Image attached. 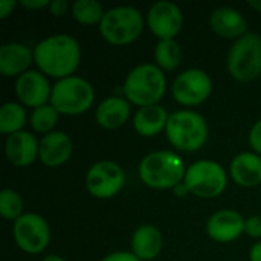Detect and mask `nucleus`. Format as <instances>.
I'll list each match as a JSON object with an SVG mask.
<instances>
[{
	"label": "nucleus",
	"mask_w": 261,
	"mask_h": 261,
	"mask_svg": "<svg viewBox=\"0 0 261 261\" xmlns=\"http://www.w3.org/2000/svg\"><path fill=\"white\" fill-rule=\"evenodd\" d=\"M80 61V43L67 34L50 35L34 47V63L41 73L50 78L63 80L72 76Z\"/></svg>",
	"instance_id": "obj_1"
},
{
	"label": "nucleus",
	"mask_w": 261,
	"mask_h": 261,
	"mask_svg": "<svg viewBox=\"0 0 261 261\" xmlns=\"http://www.w3.org/2000/svg\"><path fill=\"white\" fill-rule=\"evenodd\" d=\"M165 90V73L159 66L151 63H144L132 69L122 86L124 98L139 109L159 104Z\"/></svg>",
	"instance_id": "obj_2"
},
{
	"label": "nucleus",
	"mask_w": 261,
	"mask_h": 261,
	"mask_svg": "<svg viewBox=\"0 0 261 261\" xmlns=\"http://www.w3.org/2000/svg\"><path fill=\"white\" fill-rule=\"evenodd\" d=\"M185 174L184 159L168 150L148 153L139 164L141 180L153 190H174L184 182Z\"/></svg>",
	"instance_id": "obj_3"
},
{
	"label": "nucleus",
	"mask_w": 261,
	"mask_h": 261,
	"mask_svg": "<svg viewBox=\"0 0 261 261\" xmlns=\"http://www.w3.org/2000/svg\"><path fill=\"white\" fill-rule=\"evenodd\" d=\"M165 133L174 148L193 153L206 144L208 124L202 115L193 110H179L170 115Z\"/></svg>",
	"instance_id": "obj_4"
},
{
	"label": "nucleus",
	"mask_w": 261,
	"mask_h": 261,
	"mask_svg": "<svg viewBox=\"0 0 261 261\" xmlns=\"http://www.w3.org/2000/svg\"><path fill=\"white\" fill-rule=\"evenodd\" d=\"M144 31V17L133 6H115L106 11L99 23L102 38L113 46H127L139 38Z\"/></svg>",
	"instance_id": "obj_5"
},
{
	"label": "nucleus",
	"mask_w": 261,
	"mask_h": 261,
	"mask_svg": "<svg viewBox=\"0 0 261 261\" xmlns=\"http://www.w3.org/2000/svg\"><path fill=\"white\" fill-rule=\"evenodd\" d=\"M95 101L92 84L81 76H67L52 86L50 104L60 115L76 116L87 112Z\"/></svg>",
	"instance_id": "obj_6"
},
{
	"label": "nucleus",
	"mask_w": 261,
	"mask_h": 261,
	"mask_svg": "<svg viewBox=\"0 0 261 261\" xmlns=\"http://www.w3.org/2000/svg\"><path fill=\"white\" fill-rule=\"evenodd\" d=\"M226 67L229 75L240 81L249 83L261 75V35L246 32L236 40L228 52Z\"/></svg>",
	"instance_id": "obj_7"
},
{
	"label": "nucleus",
	"mask_w": 261,
	"mask_h": 261,
	"mask_svg": "<svg viewBox=\"0 0 261 261\" xmlns=\"http://www.w3.org/2000/svg\"><path fill=\"white\" fill-rule=\"evenodd\" d=\"M184 184L190 190V194L200 199H214L225 191L228 176L220 164L203 159L187 168Z\"/></svg>",
	"instance_id": "obj_8"
},
{
	"label": "nucleus",
	"mask_w": 261,
	"mask_h": 261,
	"mask_svg": "<svg viewBox=\"0 0 261 261\" xmlns=\"http://www.w3.org/2000/svg\"><path fill=\"white\" fill-rule=\"evenodd\" d=\"M12 236L18 249L31 255L41 254L50 243L49 223L35 213H24L15 220Z\"/></svg>",
	"instance_id": "obj_9"
},
{
	"label": "nucleus",
	"mask_w": 261,
	"mask_h": 261,
	"mask_svg": "<svg viewBox=\"0 0 261 261\" xmlns=\"http://www.w3.org/2000/svg\"><path fill=\"white\" fill-rule=\"evenodd\" d=\"M171 92L179 104L185 107H196L210 98L213 92V81L202 69H187L176 76Z\"/></svg>",
	"instance_id": "obj_10"
},
{
	"label": "nucleus",
	"mask_w": 261,
	"mask_h": 261,
	"mask_svg": "<svg viewBox=\"0 0 261 261\" xmlns=\"http://www.w3.org/2000/svg\"><path fill=\"white\" fill-rule=\"evenodd\" d=\"M125 184L122 168L112 161H99L93 164L86 174V188L96 199L115 197Z\"/></svg>",
	"instance_id": "obj_11"
},
{
	"label": "nucleus",
	"mask_w": 261,
	"mask_h": 261,
	"mask_svg": "<svg viewBox=\"0 0 261 261\" xmlns=\"http://www.w3.org/2000/svg\"><path fill=\"white\" fill-rule=\"evenodd\" d=\"M147 24L159 40H174L184 28V14L176 3L161 0L150 8Z\"/></svg>",
	"instance_id": "obj_12"
},
{
	"label": "nucleus",
	"mask_w": 261,
	"mask_h": 261,
	"mask_svg": "<svg viewBox=\"0 0 261 261\" xmlns=\"http://www.w3.org/2000/svg\"><path fill=\"white\" fill-rule=\"evenodd\" d=\"M15 93L21 106L38 109L50 102L52 86L40 70H28L15 81Z\"/></svg>",
	"instance_id": "obj_13"
},
{
	"label": "nucleus",
	"mask_w": 261,
	"mask_h": 261,
	"mask_svg": "<svg viewBox=\"0 0 261 261\" xmlns=\"http://www.w3.org/2000/svg\"><path fill=\"white\" fill-rule=\"evenodd\" d=\"M245 219L234 210H220L206 222V234L217 243H231L245 232Z\"/></svg>",
	"instance_id": "obj_14"
},
{
	"label": "nucleus",
	"mask_w": 261,
	"mask_h": 261,
	"mask_svg": "<svg viewBox=\"0 0 261 261\" xmlns=\"http://www.w3.org/2000/svg\"><path fill=\"white\" fill-rule=\"evenodd\" d=\"M5 153L8 161L15 167L32 165L40 153V142L29 132H18L6 138Z\"/></svg>",
	"instance_id": "obj_15"
},
{
	"label": "nucleus",
	"mask_w": 261,
	"mask_h": 261,
	"mask_svg": "<svg viewBox=\"0 0 261 261\" xmlns=\"http://www.w3.org/2000/svg\"><path fill=\"white\" fill-rule=\"evenodd\" d=\"M73 153L72 139L63 132H52L41 138L38 159L43 165L55 168L66 164Z\"/></svg>",
	"instance_id": "obj_16"
},
{
	"label": "nucleus",
	"mask_w": 261,
	"mask_h": 261,
	"mask_svg": "<svg viewBox=\"0 0 261 261\" xmlns=\"http://www.w3.org/2000/svg\"><path fill=\"white\" fill-rule=\"evenodd\" d=\"M34 63V50L21 43H6L0 47V73L6 78L21 76Z\"/></svg>",
	"instance_id": "obj_17"
},
{
	"label": "nucleus",
	"mask_w": 261,
	"mask_h": 261,
	"mask_svg": "<svg viewBox=\"0 0 261 261\" xmlns=\"http://www.w3.org/2000/svg\"><path fill=\"white\" fill-rule=\"evenodd\" d=\"M210 24L211 29L223 38L239 40L248 32L246 18L240 11L231 6H220L214 9L210 15Z\"/></svg>",
	"instance_id": "obj_18"
},
{
	"label": "nucleus",
	"mask_w": 261,
	"mask_h": 261,
	"mask_svg": "<svg viewBox=\"0 0 261 261\" xmlns=\"http://www.w3.org/2000/svg\"><path fill=\"white\" fill-rule=\"evenodd\" d=\"M229 174L239 187H258L261 184V156L254 151L237 154L229 165Z\"/></svg>",
	"instance_id": "obj_19"
},
{
	"label": "nucleus",
	"mask_w": 261,
	"mask_h": 261,
	"mask_svg": "<svg viewBox=\"0 0 261 261\" xmlns=\"http://www.w3.org/2000/svg\"><path fill=\"white\" fill-rule=\"evenodd\" d=\"M130 102L122 96H110L99 102L95 119L99 127L106 130H116L122 127L130 118Z\"/></svg>",
	"instance_id": "obj_20"
},
{
	"label": "nucleus",
	"mask_w": 261,
	"mask_h": 261,
	"mask_svg": "<svg viewBox=\"0 0 261 261\" xmlns=\"http://www.w3.org/2000/svg\"><path fill=\"white\" fill-rule=\"evenodd\" d=\"M162 248V234L153 225H142L132 236V252L141 261L154 260L161 254Z\"/></svg>",
	"instance_id": "obj_21"
},
{
	"label": "nucleus",
	"mask_w": 261,
	"mask_h": 261,
	"mask_svg": "<svg viewBox=\"0 0 261 261\" xmlns=\"http://www.w3.org/2000/svg\"><path fill=\"white\" fill-rule=\"evenodd\" d=\"M168 118H170V115L159 104L141 107L135 113L133 127L138 132V135L145 136V138H153L167 128Z\"/></svg>",
	"instance_id": "obj_22"
},
{
	"label": "nucleus",
	"mask_w": 261,
	"mask_h": 261,
	"mask_svg": "<svg viewBox=\"0 0 261 261\" xmlns=\"http://www.w3.org/2000/svg\"><path fill=\"white\" fill-rule=\"evenodd\" d=\"M28 121L26 110L18 102H6L0 109V132L3 135H14L23 132V127Z\"/></svg>",
	"instance_id": "obj_23"
},
{
	"label": "nucleus",
	"mask_w": 261,
	"mask_h": 261,
	"mask_svg": "<svg viewBox=\"0 0 261 261\" xmlns=\"http://www.w3.org/2000/svg\"><path fill=\"white\" fill-rule=\"evenodd\" d=\"M182 47L176 40H159L154 47V61L162 70H174L182 63Z\"/></svg>",
	"instance_id": "obj_24"
},
{
	"label": "nucleus",
	"mask_w": 261,
	"mask_h": 261,
	"mask_svg": "<svg viewBox=\"0 0 261 261\" xmlns=\"http://www.w3.org/2000/svg\"><path fill=\"white\" fill-rule=\"evenodd\" d=\"M70 14L80 24L92 26L102 21L106 11L102 9V5L96 0H76L70 6Z\"/></svg>",
	"instance_id": "obj_25"
},
{
	"label": "nucleus",
	"mask_w": 261,
	"mask_h": 261,
	"mask_svg": "<svg viewBox=\"0 0 261 261\" xmlns=\"http://www.w3.org/2000/svg\"><path fill=\"white\" fill-rule=\"evenodd\" d=\"M60 113L57 112V109L49 102L46 106H41L35 110H32L31 113V127L34 132L37 133H43L44 136L52 133L57 122H58Z\"/></svg>",
	"instance_id": "obj_26"
},
{
	"label": "nucleus",
	"mask_w": 261,
	"mask_h": 261,
	"mask_svg": "<svg viewBox=\"0 0 261 261\" xmlns=\"http://www.w3.org/2000/svg\"><path fill=\"white\" fill-rule=\"evenodd\" d=\"M23 199L21 196L11 190V188H5L0 193V214L3 219L6 220H18L23 216Z\"/></svg>",
	"instance_id": "obj_27"
},
{
	"label": "nucleus",
	"mask_w": 261,
	"mask_h": 261,
	"mask_svg": "<svg viewBox=\"0 0 261 261\" xmlns=\"http://www.w3.org/2000/svg\"><path fill=\"white\" fill-rule=\"evenodd\" d=\"M245 234L251 239H261V216H252L246 219Z\"/></svg>",
	"instance_id": "obj_28"
},
{
	"label": "nucleus",
	"mask_w": 261,
	"mask_h": 261,
	"mask_svg": "<svg viewBox=\"0 0 261 261\" xmlns=\"http://www.w3.org/2000/svg\"><path fill=\"white\" fill-rule=\"evenodd\" d=\"M249 145L254 150V153L261 156V119L252 125L249 132Z\"/></svg>",
	"instance_id": "obj_29"
},
{
	"label": "nucleus",
	"mask_w": 261,
	"mask_h": 261,
	"mask_svg": "<svg viewBox=\"0 0 261 261\" xmlns=\"http://www.w3.org/2000/svg\"><path fill=\"white\" fill-rule=\"evenodd\" d=\"M101 261H141L133 252L128 251H118V252H112L107 257H104Z\"/></svg>",
	"instance_id": "obj_30"
},
{
	"label": "nucleus",
	"mask_w": 261,
	"mask_h": 261,
	"mask_svg": "<svg viewBox=\"0 0 261 261\" xmlns=\"http://www.w3.org/2000/svg\"><path fill=\"white\" fill-rule=\"evenodd\" d=\"M49 11L55 17H63L69 11V3L66 0H52L49 5Z\"/></svg>",
	"instance_id": "obj_31"
},
{
	"label": "nucleus",
	"mask_w": 261,
	"mask_h": 261,
	"mask_svg": "<svg viewBox=\"0 0 261 261\" xmlns=\"http://www.w3.org/2000/svg\"><path fill=\"white\" fill-rule=\"evenodd\" d=\"M20 6H23L24 9H31V11H38L43 8H49L50 2L49 0H21L18 2Z\"/></svg>",
	"instance_id": "obj_32"
},
{
	"label": "nucleus",
	"mask_w": 261,
	"mask_h": 261,
	"mask_svg": "<svg viewBox=\"0 0 261 261\" xmlns=\"http://www.w3.org/2000/svg\"><path fill=\"white\" fill-rule=\"evenodd\" d=\"M15 5H17V2H14V0H2L0 2V18L2 20L6 18L14 11Z\"/></svg>",
	"instance_id": "obj_33"
},
{
	"label": "nucleus",
	"mask_w": 261,
	"mask_h": 261,
	"mask_svg": "<svg viewBox=\"0 0 261 261\" xmlns=\"http://www.w3.org/2000/svg\"><path fill=\"white\" fill-rule=\"evenodd\" d=\"M249 260L261 261V242L255 243V245L251 248V252H249Z\"/></svg>",
	"instance_id": "obj_34"
},
{
	"label": "nucleus",
	"mask_w": 261,
	"mask_h": 261,
	"mask_svg": "<svg viewBox=\"0 0 261 261\" xmlns=\"http://www.w3.org/2000/svg\"><path fill=\"white\" fill-rule=\"evenodd\" d=\"M173 193H174V196L176 197H187L188 194H190V190L187 188V185L182 182V184H179L177 187H174V190H173Z\"/></svg>",
	"instance_id": "obj_35"
},
{
	"label": "nucleus",
	"mask_w": 261,
	"mask_h": 261,
	"mask_svg": "<svg viewBox=\"0 0 261 261\" xmlns=\"http://www.w3.org/2000/svg\"><path fill=\"white\" fill-rule=\"evenodd\" d=\"M249 6H251L252 9L261 12V0H251V2H249Z\"/></svg>",
	"instance_id": "obj_36"
},
{
	"label": "nucleus",
	"mask_w": 261,
	"mask_h": 261,
	"mask_svg": "<svg viewBox=\"0 0 261 261\" xmlns=\"http://www.w3.org/2000/svg\"><path fill=\"white\" fill-rule=\"evenodd\" d=\"M41 261H66L64 258H61V257H58V255H47V257H44Z\"/></svg>",
	"instance_id": "obj_37"
}]
</instances>
